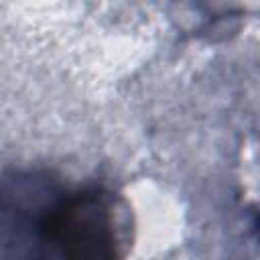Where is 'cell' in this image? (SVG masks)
<instances>
[{
  "label": "cell",
  "mask_w": 260,
  "mask_h": 260,
  "mask_svg": "<svg viewBox=\"0 0 260 260\" xmlns=\"http://www.w3.org/2000/svg\"><path fill=\"white\" fill-rule=\"evenodd\" d=\"M71 187L49 169L0 173V260H55V228Z\"/></svg>",
  "instance_id": "6da1fadb"
},
{
  "label": "cell",
  "mask_w": 260,
  "mask_h": 260,
  "mask_svg": "<svg viewBox=\"0 0 260 260\" xmlns=\"http://www.w3.org/2000/svg\"><path fill=\"white\" fill-rule=\"evenodd\" d=\"M132 209L102 185L69 189L55 228V260H126Z\"/></svg>",
  "instance_id": "7a4b0ae2"
}]
</instances>
